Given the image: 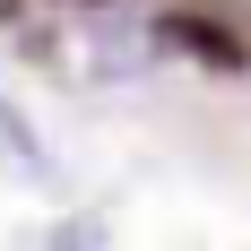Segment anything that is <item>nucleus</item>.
I'll return each mask as SVG.
<instances>
[{
    "mask_svg": "<svg viewBox=\"0 0 251 251\" xmlns=\"http://www.w3.org/2000/svg\"><path fill=\"white\" fill-rule=\"evenodd\" d=\"M0 165H9L18 182H52V156H44V139L26 130L18 104H0Z\"/></svg>",
    "mask_w": 251,
    "mask_h": 251,
    "instance_id": "obj_1",
    "label": "nucleus"
},
{
    "mask_svg": "<svg viewBox=\"0 0 251 251\" xmlns=\"http://www.w3.org/2000/svg\"><path fill=\"white\" fill-rule=\"evenodd\" d=\"M104 243V226H96V217H78V226H61V234H52V251H96Z\"/></svg>",
    "mask_w": 251,
    "mask_h": 251,
    "instance_id": "obj_2",
    "label": "nucleus"
}]
</instances>
